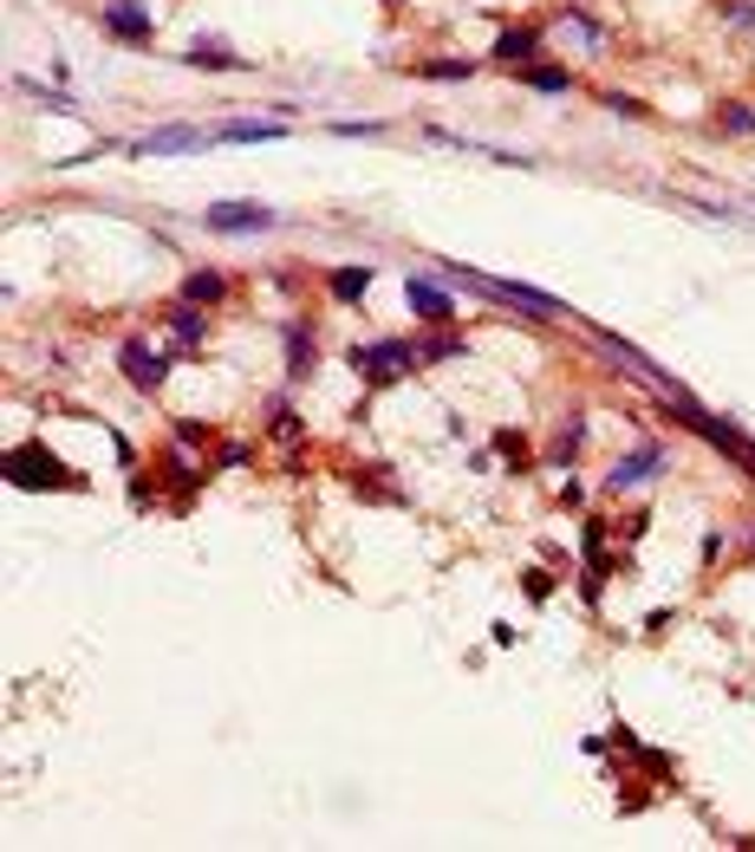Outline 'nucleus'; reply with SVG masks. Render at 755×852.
Masks as SVG:
<instances>
[{"label":"nucleus","instance_id":"1","mask_svg":"<svg viewBox=\"0 0 755 852\" xmlns=\"http://www.w3.org/2000/svg\"><path fill=\"white\" fill-rule=\"evenodd\" d=\"M450 280H463V287H476V293H489V300H508V306H521V313H561V319H567V306H561L554 293H534V287H515V280H489V274H476V267H450Z\"/></svg>","mask_w":755,"mask_h":852},{"label":"nucleus","instance_id":"2","mask_svg":"<svg viewBox=\"0 0 755 852\" xmlns=\"http://www.w3.org/2000/svg\"><path fill=\"white\" fill-rule=\"evenodd\" d=\"M202 221H209L215 234H241V228H248V234H261V228H274L280 215H274V208H261V202H215Z\"/></svg>","mask_w":755,"mask_h":852},{"label":"nucleus","instance_id":"3","mask_svg":"<svg viewBox=\"0 0 755 852\" xmlns=\"http://www.w3.org/2000/svg\"><path fill=\"white\" fill-rule=\"evenodd\" d=\"M358 365H365L378 384H391V378H404V371H411V365H424V358H417V345L385 339V345H365V352H358Z\"/></svg>","mask_w":755,"mask_h":852},{"label":"nucleus","instance_id":"4","mask_svg":"<svg viewBox=\"0 0 755 852\" xmlns=\"http://www.w3.org/2000/svg\"><path fill=\"white\" fill-rule=\"evenodd\" d=\"M13 482L20 488H72V469H59L46 449H13Z\"/></svg>","mask_w":755,"mask_h":852},{"label":"nucleus","instance_id":"5","mask_svg":"<svg viewBox=\"0 0 755 852\" xmlns=\"http://www.w3.org/2000/svg\"><path fill=\"white\" fill-rule=\"evenodd\" d=\"M104 33H111L117 46H143V39H150V13H143L137 0H111V7H104Z\"/></svg>","mask_w":755,"mask_h":852},{"label":"nucleus","instance_id":"6","mask_svg":"<svg viewBox=\"0 0 755 852\" xmlns=\"http://www.w3.org/2000/svg\"><path fill=\"white\" fill-rule=\"evenodd\" d=\"M137 150H143V156H183V150H202V130H189V124H163V130H150Z\"/></svg>","mask_w":755,"mask_h":852},{"label":"nucleus","instance_id":"7","mask_svg":"<svg viewBox=\"0 0 755 852\" xmlns=\"http://www.w3.org/2000/svg\"><path fill=\"white\" fill-rule=\"evenodd\" d=\"M658 469H665V449L645 443V449H632L626 462H613V482H619V488H639V482H652Z\"/></svg>","mask_w":755,"mask_h":852},{"label":"nucleus","instance_id":"8","mask_svg":"<svg viewBox=\"0 0 755 852\" xmlns=\"http://www.w3.org/2000/svg\"><path fill=\"white\" fill-rule=\"evenodd\" d=\"M124 378H130L137 391H156V384H163V358H156L150 345L130 339V345H124Z\"/></svg>","mask_w":755,"mask_h":852},{"label":"nucleus","instance_id":"9","mask_svg":"<svg viewBox=\"0 0 755 852\" xmlns=\"http://www.w3.org/2000/svg\"><path fill=\"white\" fill-rule=\"evenodd\" d=\"M534 52H541V33H534V26H515V33L495 39V59H502V65H521V59H534Z\"/></svg>","mask_w":755,"mask_h":852},{"label":"nucleus","instance_id":"10","mask_svg":"<svg viewBox=\"0 0 755 852\" xmlns=\"http://www.w3.org/2000/svg\"><path fill=\"white\" fill-rule=\"evenodd\" d=\"M215 137H222V143H274V137H287V124H248V117H235V124H222Z\"/></svg>","mask_w":755,"mask_h":852},{"label":"nucleus","instance_id":"11","mask_svg":"<svg viewBox=\"0 0 755 852\" xmlns=\"http://www.w3.org/2000/svg\"><path fill=\"white\" fill-rule=\"evenodd\" d=\"M404 300H411V306H417L424 319H450V300H443V293H437L430 280H404Z\"/></svg>","mask_w":755,"mask_h":852},{"label":"nucleus","instance_id":"12","mask_svg":"<svg viewBox=\"0 0 755 852\" xmlns=\"http://www.w3.org/2000/svg\"><path fill=\"white\" fill-rule=\"evenodd\" d=\"M189 65H202V72H228V65H241V59H235L222 39H196V46H189Z\"/></svg>","mask_w":755,"mask_h":852},{"label":"nucleus","instance_id":"13","mask_svg":"<svg viewBox=\"0 0 755 852\" xmlns=\"http://www.w3.org/2000/svg\"><path fill=\"white\" fill-rule=\"evenodd\" d=\"M521 78H528L534 91H567V85H574L567 65H521Z\"/></svg>","mask_w":755,"mask_h":852},{"label":"nucleus","instance_id":"14","mask_svg":"<svg viewBox=\"0 0 755 852\" xmlns=\"http://www.w3.org/2000/svg\"><path fill=\"white\" fill-rule=\"evenodd\" d=\"M169 332H176V339H202V332H209V319H202V306H196V300H183V306L169 313Z\"/></svg>","mask_w":755,"mask_h":852},{"label":"nucleus","instance_id":"15","mask_svg":"<svg viewBox=\"0 0 755 852\" xmlns=\"http://www.w3.org/2000/svg\"><path fill=\"white\" fill-rule=\"evenodd\" d=\"M228 287H222V274H189V287H183V300H196V306H215Z\"/></svg>","mask_w":755,"mask_h":852},{"label":"nucleus","instance_id":"16","mask_svg":"<svg viewBox=\"0 0 755 852\" xmlns=\"http://www.w3.org/2000/svg\"><path fill=\"white\" fill-rule=\"evenodd\" d=\"M476 72V59H424L417 65V78H469Z\"/></svg>","mask_w":755,"mask_h":852},{"label":"nucleus","instance_id":"17","mask_svg":"<svg viewBox=\"0 0 755 852\" xmlns=\"http://www.w3.org/2000/svg\"><path fill=\"white\" fill-rule=\"evenodd\" d=\"M365 287H372V267H339V274H332V293H339V300H358Z\"/></svg>","mask_w":755,"mask_h":852},{"label":"nucleus","instance_id":"18","mask_svg":"<svg viewBox=\"0 0 755 852\" xmlns=\"http://www.w3.org/2000/svg\"><path fill=\"white\" fill-rule=\"evenodd\" d=\"M723 130L730 137H755V111L750 104H723Z\"/></svg>","mask_w":755,"mask_h":852},{"label":"nucleus","instance_id":"19","mask_svg":"<svg viewBox=\"0 0 755 852\" xmlns=\"http://www.w3.org/2000/svg\"><path fill=\"white\" fill-rule=\"evenodd\" d=\"M606 104H613L619 117H645V104H639V98H613V91H606Z\"/></svg>","mask_w":755,"mask_h":852}]
</instances>
